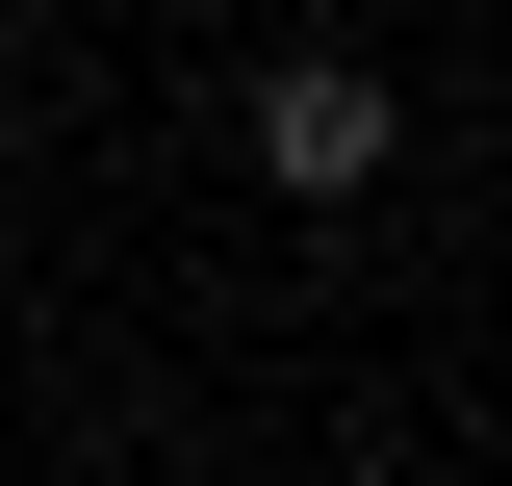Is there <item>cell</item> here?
<instances>
[{
    "label": "cell",
    "instance_id": "cell-1",
    "mask_svg": "<svg viewBox=\"0 0 512 486\" xmlns=\"http://www.w3.org/2000/svg\"><path fill=\"white\" fill-rule=\"evenodd\" d=\"M231 154H256V205H384V154H410V103H384V52H256Z\"/></svg>",
    "mask_w": 512,
    "mask_h": 486
},
{
    "label": "cell",
    "instance_id": "cell-2",
    "mask_svg": "<svg viewBox=\"0 0 512 486\" xmlns=\"http://www.w3.org/2000/svg\"><path fill=\"white\" fill-rule=\"evenodd\" d=\"M282 486H384V461H282Z\"/></svg>",
    "mask_w": 512,
    "mask_h": 486
}]
</instances>
